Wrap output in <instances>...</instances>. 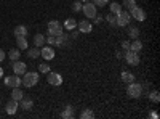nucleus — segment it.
I'll return each instance as SVG.
<instances>
[{"instance_id": "b1692460", "label": "nucleus", "mask_w": 160, "mask_h": 119, "mask_svg": "<svg viewBox=\"0 0 160 119\" xmlns=\"http://www.w3.org/2000/svg\"><path fill=\"white\" fill-rule=\"evenodd\" d=\"M22 97H24V94H22V90H21L19 87L13 89V92H11V98H13V100H18V101H19Z\"/></svg>"}, {"instance_id": "a878e982", "label": "nucleus", "mask_w": 160, "mask_h": 119, "mask_svg": "<svg viewBox=\"0 0 160 119\" xmlns=\"http://www.w3.org/2000/svg\"><path fill=\"white\" fill-rule=\"evenodd\" d=\"M8 57H10V60H11V61H16V60H19V57H21V50H18V48H13V50H10Z\"/></svg>"}, {"instance_id": "423d86ee", "label": "nucleus", "mask_w": 160, "mask_h": 119, "mask_svg": "<svg viewBox=\"0 0 160 119\" xmlns=\"http://www.w3.org/2000/svg\"><path fill=\"white\" fill-rule=\"evenodd\" d=\"M128 13H130L131 19H136V21H139V23L146 19V11H144L142 8H139L138 5H136V7H133Z\"/></svg>"}, {"instance_id": "2eb2a0df", "label": "nucleus", "mask_w": 160, "mask_h": 119, "mask_svg": "<svg viewBox=\"0 0 160 119\" xmlns=\"http://www.w3.org/2000/svg\"><path fill=\"white\" fill-rule=\"evenodd\" d=\"M68 42H69V35L68 34H59V35H56V39H55V45L56 47H66L68 45Z\"/></svg>"}, {"instance_id": "39448f33", "label": "nucleus", "mask_w": 160, "mask_h": 119, "mask_svg": "<svg viewBox=\"0 0 160 119\" xmlns=\"http://www.w3.org/2000/svg\"><path fill=\"white\" fill-rule=\"evenodd\" d=\"M59 34H62V24L59 21H56V19L50 21L48 23V35H55L56 37Z\"/></svg>"}, {"instance_id": "f704fd0d", "label": "nucleus", "mask_w": 160, "mask_h": 119, "mask_svg": "<svg viewBox=\"0 0 160 119\" xmlns=\"http://www.w3.org/2000/svg\"><path fill=\"white\" fill-rule=\"evenodd\" d=\"M55 35H48V37H45V44H48V45H55Z\"/></svg>"}, {"instance_id": "4468645a", "label": "nucleus", "mask_w": 160, "mask_h": 119, "mask_svg": "<svg viewBox=\"0 0 160 119\" xmlns=\"http://www.w3.org/2000/svg\"><path fill=\"white\" fill-rule=\"evenodd\" d=\"M19 101H21V106H22V110H26V111H31V110L34 108V100H32L31 97H26V95H24V97H22Z\"/></svg>"}, {"instance_id": "1a4fd4ad", "label": "nucleus", "mask_w": 160, "mask_h": 119, "mask_svg": "<svg viewBox=\"0 0 160 119\" xmlns=\"http://www.w3.org/2000/svg\"><path fill=\"white\" fill-rule=\"evenodd\" d=\"M47 81H48L50 85L58 87V85L62 84V76L59 73H48V79H47Z\"/></svg>"}, {"instance_id": "c9c22d12", "label": "nucleus", "mask_w": 160, "mask_h": 119, "mask_svg": "<svg viewBox=\"0 0 160 119\" xmlns=\"http://www.w3.org/2000/svg\"><path fill=\"white\" fill-rule=\"evenodd\" d=\"M102 19H104V16H102V15H98V13H96V16L93 18V23H95V24H99Z\"/></svg>"}, {"instance_id": "bb28decb", "label": "nucleus", "mask_w": 160, "mask_h": 119, "mask_svg": "<svg viewBox=\"0 0 160 119\" xmlns=\"http://www.w3.org/2000/svg\"><path fill=\"white\" fill-rule=\"evenodd\" d=\"M109 8H111V13H114V15H117V13H120L123 8H122V5H120L118 2H112L111 5H109Z\"/></svg>"}, {"instance_id": "6ab92c4d", "label": "nucleus", "mask_w": 160, "mask_h": 119, "mask_svg": "<svg viewBox=\"0 0 160 119\" xmlns=\"http://www.w3.org/2000/svg\"><path fill=\"white\" fill-rule=\"evenodd\" d=\"M141 48H142V42L139 41V37L138 39H133V42H130V50L131 51H141Z\"/></svg>"}, {"instance_id": "9b49d317", "label": "nucleus", "mask_w": 160, "mask_h": 119, "mask_svg": "<svg viewBox=\"0 0 160 119\" xmlns=\"http://www.w3.org/2000/svg\"><path fill=\"white\" fill-rule=\"evenodd\" d=\"M18 106H19V101L18 100H8V103H7V106H5V111H7V114H10V116H13V114H16V111H18Z\"/></svg>"}, {"instance_id": "2f4dec72", "label": "nucleus", "mask_w": 160, "mask_h": 119, "mask_svg": "<svg viewBox=\"0 0 160 119\" xmlns=\"http://www.w3.org/2000/svg\"><path fill=\"white\" fill-rule=\"evenodd\" d=\"M104 19H106V21H108L109 24H115V15H114V13H111V11H109V13H108V15H106V16H104Z\"/></svg>"}, {"instance_id": "79ce46f5", "label": "nucleus", "mask_w": 160, "mask_h": 119, "mask_svg": "<svg viewBox=\"0 0 160 119\" xmlns=\"http://www.w3.org/2000/svg\"><path fill=\"white\" fill-rule=\"evenodd\" d=\"M80 2H82V3H85V2H91V0H80Z\"/></svg>"}, {"instance_id": "412c9836", "label": "nucleus", "mask_w": 160, "mask_h": 119, "mask_svg": "<svg viewBox=\"0 0 160 119\" xmlns=\"http://www.w3.org/2000/svg\"><path fill=\"white\" fill-rule=\"evenodd\" d=\"M16 45H18V50H28L29 48L26 37H16Z\"/></svg>"}, {"instance_id": "a19ab883", "label": "nucleus", "mask_w": 160, "mask_h": 119, "mask_svg": "<svg viewBox=\"0 0 160 119\" xmlns=\"http://www.w3.org/2000/svg\"><path fill=\"white\" fill-rule=\"evenodd\" d=\"M0 77H3V68H0Z\"/></svg>"}, {"instance_id": "7ed1b4c3", "label": "nucleus", "mask_w": 160, "mask_h": 119, "mask_svg": "<svg viewBox=\"0 0 160 119\" xmlns=\"http://www.w3.org/2000/svg\"><path fill=\"white\" fill-rule=\"evenodd\" d=\"M130 21H131V16H130V13L127 10H122L120 13H117V15H115V26H118V28L128 26Z\"/></svg>"}, {"instance_id": "5701e85b", "label": "nucleus", "mask_w": 160, "mask_h": 119, "mask_svg": "<svg viewBox=\"0 0 160 119\" xmlns=\"http://www.w3.org/2000/svg\"><path fill=\"white\" fill-rule=\"evenodd\" d=\"M28 57H29L31 60H34V58H38V57H40V48H38V47L28 48Z\"/></svg>"}, {"instance_id": "393cba45", "label": "nucleus", "mask_w": 160, "mask_h": 119, "mask_svg": "<svg viewBox=\"0 0 160 119\" xmlns=\"http://www.w3.org/2000/svg\"><path fill=\"white\" fill-rule=\"evenodd\" d=\"M122 8H125L127 11H130L133 7H136V0H122Z\"/></svg>"}, {"instance_id": "4be33fe9", "label": "nucleus", "mask_w": 160, "mask_h": 119, "mask_svg": "<svg viewBox=\"0 0 160 119\" xmlns=\"http://www.w3.org/2000/svg\"><path fill=\"white\" fill-rule=\"evenodd\" d=\"M64 28L68 29V31H72V29H75L77 28V21L74 19V18H68L64 21Z\"/></svg>"}, {"instance_id": "9d476101", "label": "nucleus", "mask_w": 160, "mask_h": 119, "mask_svg": "<svg viewBox=\"0 0 160 119\" xmlns=\"http://www.w3.org/2000/svg\"><path fill=\"white\" fill-rule=\"evenodd\" d=\"M5 85H7V87H11V89L19 87V85H21V77H19L18 74H13V76L5 77Z\"/></svg>"}, {"instance_id": "e433bc0d", "label": "nucleus", "mask_w": 160, "mask_h": 119, "mask_svg": "<svg viewBox=\"0 0 160 119\" xmlns=\"http://www.w3.org/2000/svg\"><path fill=\"white\" fill-rule=\"evenodd\" d=\"M122 48L127 51V50H130V42L128 41H125V42H122Z\"/></svg>"}, {"instance_id": "f03ea898", "label": "nucleus", "mask_w": 160, "mask_h": 119, "mask_svg": "<svg viewBox=\"0 0 160 119\" xmlns=\"http://www.w3.org/2000/svg\"><path fill=\"white\" fill-rule=\"evenodd\" d=\"M128 87H127V95L130 97V98H139L141 95H142V85L141 84H138V82H130V84H127Z\"/></svg>"}, {"instance_id": "a211bd4d", "label": "nucleus", "mask_w": 160, "mask_h": 119, "mask_svg": "<svg viewBox=\"0 0 160 119\" xmlns=\"http://www.w3.org/2000/svg\"><path fill=\"white\" fill-rule=\"evenodd\" d=\"M120 79H122V82H125V84L135 82V74H133V73H128V71H123L122 74H120Z\"/></svg>"}, {"instance_id": "aec40b11", "label": "nucleus", "mask_w": 160, "mask_h": 119, "mask_svg": "<svg viewBox=\"0 0 160 119\" xmlns=\"http://www.w3.org/2000/svg\"><path fill=\"white\" fill-rule=\"evenodd\" d=\"M45 45V35L43 34H35L34 35V47H43Z\"/></svg>"}, {"instance_id": "20e7f679", "label": "nucleus", "mask_w": 160, "mask_h": 119, "mask_svg": "<svg viewBox=\"0 0 160 119\" xmlns=\"http://www.w3.org/2000/svg\"><path fill=\"white\" fill-rule=\"evenodd\" d=\"M82 11L85 13V18H95L96 16V13H98V7L93 3V2H85L82 5Z\"/></svg>"}, {"instance_id": "cd10ccee", "label": "nucleus", "mask_w": 160, "mask_h": 119, "mask_svg": "<svg viewBox=\"0 0 160 119\" xmlns=\"http://www.w3.org/2000/svg\"><path fill=\"white\" fill-rule=\"evenodd\" d=\"M80 117H82V119H93V117H95V113L87 108V110H83L82 113H80Z\"/></svg>"}, {"instance_id": "f257e3e1", "label": "nucleus", "mask_w": 160, "mask_h": 119, "mask_svg": "<svg viewBox=\"0 0 160 119\" xmlns=\"http://www.w3.org/2000/svg\"><path fill=\"white\" fill-rule=\"evenodd\" d=\"M38 79H40L38 73H35V71H26V73L22 74V79H21V84H22L24 87H28V89H31V87L37 85V82H38Z\"/></svg>"}, {"instance_id": "7c9ffc66", "label": "nucleus", "mask_w": 160, "mask_h": 119, "mask_svg": "<svg viewBox=\"0 0 160 119\" xmlns=\"http://www.w3.org/2000/svg\"><path fill=\"white\" fill-rule=\"evenodd\" d=\"M128 34H130L131 39H138V37H139V29H138V28H130Z\"/></svg>"}, {"instance_id": "ddd939ff", "label": "nucleus", "mask_w": 160, "mask_h": 119, "mask_svg": "<svg viewBox=\"0 0 160 119\" xmlns=\"http://www.w3.org/2000/svg\"><path fill=\"white\" fill-rule=\"evenodd\" d=\"M26 69H28V66H26V63H24V61H19V60L13 61V71H15V74L21 76V74H24V73H26Z\"/></svg>"}, {"instance_id": "c85d7f7f", "label": "nucleus", "mask_w": 160, "mask_h": 119, "mask_svg": "<svg viewBox=\"0 0 160 119\" xmlns=\"http://www.w3.org/2000/svg\"><path fill=\"white\" fill-rule=\"evenodd\" d=\"M149 100H151L152 103H158V101H160V94H158L157 90L149 92Z\"/></svg>"}, {"instance_id": "f3484780", "label": "nucleus", "mask_w": 160, "mask_h": 119, "mask_svg": "<svg viewBox=\"0 0 160 119\" xmlns=\"http://www.w3.org/2000/svg\"><path fill=\"white\" fill-rule=\"evenodd\" d=\"M61 117H62V119H71V117H74V108L71 106V105H66V106H64V111H61Z\"/></svg>"}, {"instance_id": "dca6fc26", "label": "nucleus", "mask_w": 160, "mask_h": 119, "mask_svg": "<svg viewBox=\"0 0 160 119\" xmlns=\"http://www.w3.org/2000/svg\"><path fill=\"white\" fill-rule=\"evenodd\" d=\"M13 34H15L16 37H26L28 35V28H26L24 24H19V26H16V28L13 29Z\"/></svg>"}, {"instance_id": "c756f323", "label": "nucleus", "mask_w": 160, "mask_h": 119, "mask_svg": "<svg viewBox=\"0 0 160 119\" xmlns=\"http://www.w3.org/2000/svg\"><path fill=\"white\" fill-rule=\"evenodd\" d=\"M38 73H42V74H48L50 73V66L47 63H42L38 66Z\"/></svg>"}, {"instance_id": "473e14b6", "label": "nucleus", "mask_w": 160, "mask_h": 119, "mask_svg": "<svg viewBox=\"0 0 160 119\" xmlns=\"http://www.w3.org/2000/svg\"><path fill=\"white\" fill-rule=\"evenodd\" d=\"M82 5H83V3L80 2V0H78V2H74V3H72V11H74V13L82 11Z\"/></svg>"}, {"instance_id": "f8f14e48", "label": "nucleus", "mask_w": 160, "mask_h": 119, "mask_svg": "<svg viewBox=\"0 0 160 119\" xmlns=\"http://www.w3.org/2000/svg\"><path fill=\"white\" fill-rule=\"evenodd\" d=\"M77 28H78V32H82V34H88V32H91L93 26H91V23H90L88 19H82L80 23H77Z\"/></svg>"}, {"instance_id": "58836bf2", "label": "nucleus", "mask_w": 160, "mask_h": 119, "mask_svg": "<svg viewBox=\"0 0 160 119\" xmlns=\"http://www.w3.org/2000/svg\"><path fill=\"white\" fill-rule=\"evenodd\" d=\"M149 117H154V119H157V117H158L157 111H151V113H149Z\"/></svg>"}, {"instance_id": "4c0bfd02", "label": "nucleus", "mask_w": 160, "mask_h": 119, "mask_svg": "<svg viewBox=\"0 0 160 119\" xmlns=\"http://www.w3.org/2000/svg\"><path fill=\"white\" fill-rule=\"evenodd\" d=\"M5 58H7V55H5V51H3L2 48H0V63H2V61H3Z\"/></svg>"}, {"instance_id": "6e6552de", "label": "nucleus", "mask_w": 160, "mask_h": 119, "mask_svg": "<svg viewBox=\"0 0 160 119\" xmlns=\"http://www.w3.org/2000/svg\"><path fill=\"white\" fill-rule=\"evenodd\" d=\"M40 57L45 58L47 61H51L56 57V53H55V50H53V47L47 45V47H40Z\"/></svg>"}, {"instance_id": "ea45409f", "label": "nucleus", "mask_w": 160, "mask_h": 119, "mask_svg": "<svg viewBox=\"0 0 160 119\" xmlns=\"http://www.w3.org/2000/svg\"><path fill=\"white\" fill-rule=\"evenodd\" d=\"M78 34H80L78 31H75V29H72V34H71V35H72L74 39H77V37H78Z\"/></svg>"}, {"instance_id": "0eeeda50", "label": "nucleus", "mask_w": 160, "mask_h": 119, "mask_svg": "<svg viewBox=\"0 0 160 119\" xmlns=\"http://www.w3.org/2000/svg\"><path fill=\"white\" fill-rule=\"evenodd\" d=\"M125 61H127L130 66H138V64H139V57H138V51L127 50V51H125Z\"/></svg>"}, {"instance_id": "72a5a7b5", "label": "nucleus", "mask_w": 160, "mask_h": 119, "mask_svg": "<svg viewBox=\"0 0 160 119\" xmlns=\"http://www.w3.org/2000/svg\"><path fill=\"white\" fill-rule=\"evenodd\" d=\"M93 3H95L96 7H99V8H102V7H106V5H109V0H91Z\"/></svg>"}]
</instances>
